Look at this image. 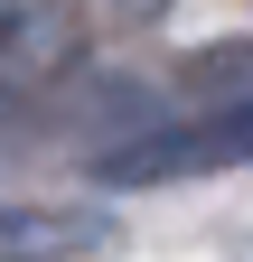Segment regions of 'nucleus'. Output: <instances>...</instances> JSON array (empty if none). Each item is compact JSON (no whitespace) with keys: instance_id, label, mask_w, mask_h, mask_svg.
I'll return each mask as SVG.
<instances>
[{"instance_id":"1","label":"nucleus","mask_w":253,"mask_h":262,"mask_svg":"<svg viewBox=\"0 0 253 262\" xmlns=\"http://www.w3.org/2000/svg\"><path fill=\"white\" fill-rule=\"evenodd\" d=\"M235 159H253V103H187V122H160V131L113 141L103 178L169 187V178H197V169H235Z\"/></svg>"},{"instance_id":"2","label":"nucleus","mask_w":253,"mask_h":262,"mask_svg":"<svg viewBox=\"0 0 253 262\" xmlns=\"http://www.w3.org/2000/svg\"><path fill=\"white\" fill-rule=\"evenodd\" d=\"M113 225L94 206H0V262H56V253H103Z\"/></svg>"}]
</instances>
